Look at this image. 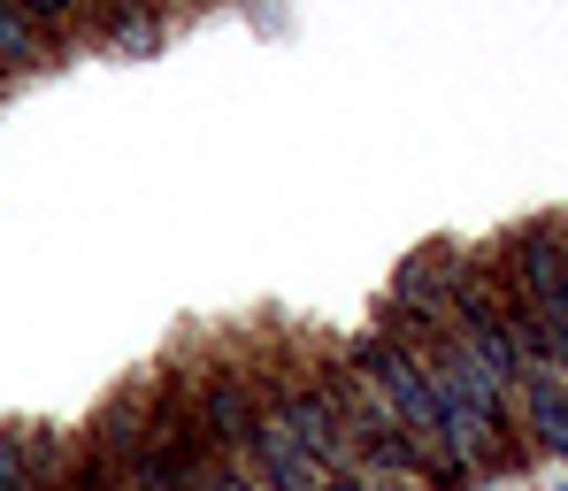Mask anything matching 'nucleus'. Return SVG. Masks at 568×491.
I'll use <instances>...</instances> for the list:
<instances>
[{"label": "nucleus", "instance_id": "obj_1", "mask_svg": "<svg viewBox=\"0 0 568 491\" xmlns=\"http://www.w3.org/2000/svg\"><path fill=\"white\" fill-rule=\"evenodd\" d=\"M346 361H354V369L392 399V415H399L430 453H446V422H438V399H430V377H423V354H415V346H399L392 330H369ZM446 461H454V453H446ZM454 469H462V461H454Z\"/></svg>", "mask_w": 568, "mask_h": 491}, {"label": "nucleus", "instance_id": "obj_2", "mask_svg": "<svg viewBox=\"0 0 568 491\" xmlns=\"http://www.w3.org/2000/svg\"><path fill=\"white\" fill-rule=\"evenodd\" d=\"M254 385H262V407L292 430V446H300L323 477H331V469H354V430H346V415L331 407L323 385H307V377H254Z\"/></svg>", "mask_w": 568, "mask_h": 491}, {"label": "nucleus", "instance_id": "obj_3", "mask_svg": "<svg viewBox=\"0 0 568 491\" xmlns=\"http://www.w3.org/2000/svg\"><path fill=\"white\" fill-rule=\"evenodd\" d=\"M192 415H200V430H207V446L223 453V461H246V446H254V430H262V385L246 377V369H200L192 377Z\"/></svg>", "mask_w": 568, "mask_h": 491}, {"label": "nucleus", "instance_id": "obj_4", "mask_svg": "<svg viewBox=\"0 0 568 491\" xmlns=\"http://www.w3.org/2000/svg\"><path fill=\"white\" fill-rule=\"evenodd\" d=\"M499 277L515 285V299L546 323V338L568 323V246H561V231H523L515 246H507V262H499Z\"/></svg>", "mask_w": 568, "mask_h": 491}, {"label": "nucleus", "instance_id": "obj_5", "mask_svg": "<svg viewBox=\"0 0 568 491\" xmlns=\"http://www.w3.org/2000/svg\"><path fill=\"white\" fill-rule=\"evenodd\" d=\"M239 469H246L262 491H315V484H323V469L292 446V430H284L270 407H262V430H254V446H246V461H239Z\"/></svg>", "mask_w": 568, "mask_h": 491}, {"label": "nucleus", "instance_id": "obj_6", "mask_svg": "<svg viewBox=\"0 0 568 491\" xmlns=\"http://www.w3.org/2000/svg\"><path fill=\"white\" fill-rule=\"evenodd\" d=\"M515 422H530L546 453H568V385H561L554 361H538V369L523 377V392H515Z\"/></svg>", "mask_w": 568, "mask_h": 491}, {"label": "nucleus", "instance_id": "obj_7", "mask_svg": "<svg viewBox=\"0 0 568 491\" xmlns=\"http://www.w3.org/2000/svg\"><path fill=\"white\" fill-rule=\"evenodd\" d=\"M39 62H47L39 23H31L16 0H0V70H39Z\"/></svg>", "mask_w": 568, "mask_h": 491}, {"label": "nucleus", "instance_id": "obj_8", "mask_svg": "<svg viewBox=\"0 0 568 491\" xmlns=\"http://www.w3.org/2000/svg\"><path fill=\"white\" fill-rule=\"evenodd\" d=\"M115 491H185V484H178V477H170L154 453H139L131 469H115Z\"/></svg>", "mask_w": 568, "mask_h": 491}, {"label": "nucleus", "instance_id": "obj_9", "mask_svg": "<svg viewBox=\"0 0 568 491\" xmlns=\"http://www.w3.org/2000/svg\"><path fill=\"white\" fill-rule=\"evenodd\" d=\"M362 491H438L430 477H407V469H362Z\"/></svg>", "mask_w": 568, "mask_h": 491}, {"label": "nucleus", "instance_id": "obj_10", "mask_svg": "<svg viewBox=\"0 0 568 491\" xmlns=\"http://www.w3.org/2000/svg\"><path fill=\"white\" fill-rule=\"evenodd\" d=\"M16 8H23V16H31L39 31H62V23L78 16V0H16Z\"/></svg>", "mask_w": 568, "mask_h": 491}, {"label": "nucleus", "instance_id": "obj_11", "mask_svg": "<svg viewBox=\"0 0 568 491\" xmlns=\"http://www.w3.org/2000/svg\"><path fill=\"white\" fill-rule=\"evenodd\" d=\"M315 491H362V469H331V477H323Z\"/></svg>", "mask_w": 568, "mask_h": 491}, {"label": "nucleus", "instance_id": "obj_12", "mask_svg": "<svg viewBox=\"0 0 568 491\" xmlns=\"http://www.w3.org/2000/svg\"><path fill=\"white\" fill-rule=\"evenodd\" d=\"M215 491H262V484H254L246 469H223V477H215Z\"/></svg>", "mask_w": 568, "mask_h": 491}, {"label": "nucleus", "instance_id": "obj_13", "mask_svg": "<svg viewBox=\"0 0 568 491\" xmlns=\"http://www.w3.org/2000/svg\"><path fill=\"white\" fill-rule=\"evenodd\" d=\"M561 491H568V484H561Z\"/></svg>", "mask_w": 568, "mask_h": 491}]
</instances>
